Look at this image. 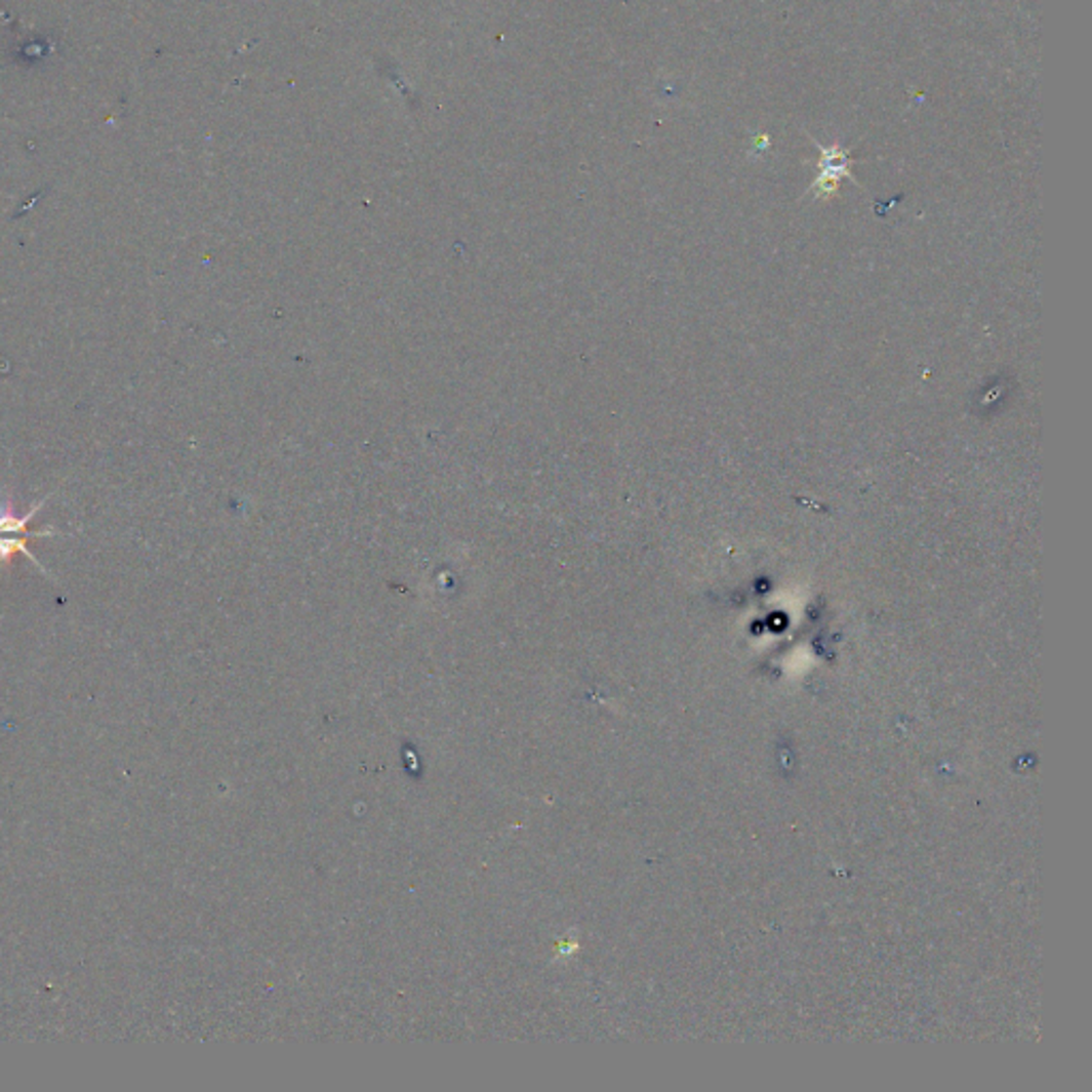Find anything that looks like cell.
I'll return each mask as SVG.
<instances>
[{
    "label": "cell",
    "instance_id": "cell-1",
    "mask_svg": "<svg viewBox=\"0 0 1092 1092\" xmlns=\"http://www.w3.org/2000/svg\"><path fill=\"white\" fill-rule=\"evenodd\" d=\"M49 499V495L41 501H37V505H33V509L26 513L24 517H17L15 511H13V503L11 501H5L0 503V534H15V536H29V538H43V536H54L56 531L54 529H45V531H35V534H31L29 531V525L31 521L35 519V515L43 509V503Z\"/></svg>",
    "mask_w": 1092,
    "mask_h": 1092
},
{
    "label": "cell",
    "instance_id": "cell-2",
    "mask_svg": "<svg viewBox=\"0 0 1092 1092\" xmlns=\"http://www.w3.org/2000/svg\"><path fill=\"white\" fill-rule=\"evenodd\" d=\"M29 540H33V538H29V536H19V538H0V568H3V566H9V564L13 562V557H15L17 553H22V555L29 557L33 564H37V566L43 570V566L39 564V559L29 551V547H26V544H29Z\"/></svg>",
    "mask_w": 1092,
    "mask_h": 1092
}]
</instances>
